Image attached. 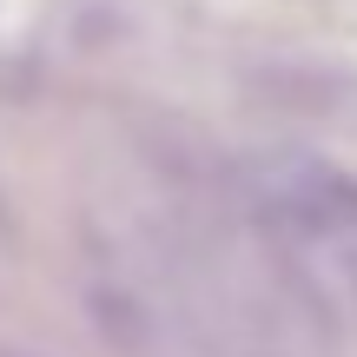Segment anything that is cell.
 Here are the masks:
<instances>
[{
    "label": "cell",
    "mask_w": 357,
    "mask_h": 357,
    "mask_svg": "<svg viewBox=\"0 0 357 357\" xmlns=\"http://www.w3.org/2000/svg\"><path fill=\"white\" fill-rule=\"evenodd\" d=\"M278 199H284V212H291L298 225H311V231H357V172H344V166L305 159V166L278 185Z\"/></svg>",
    "instance_id": "obj_1"
}]
</instances>
